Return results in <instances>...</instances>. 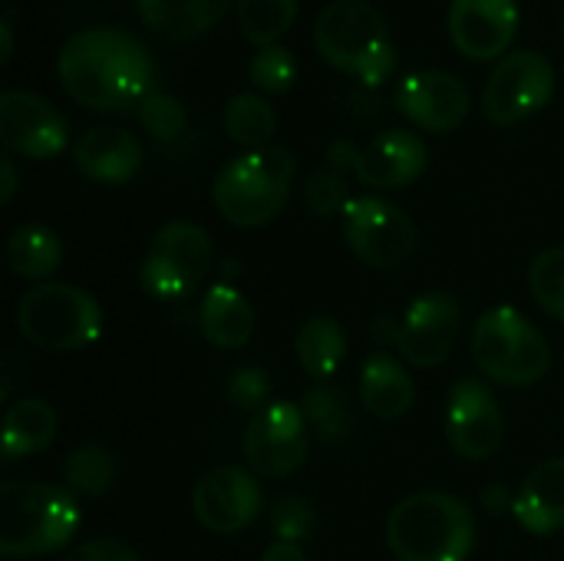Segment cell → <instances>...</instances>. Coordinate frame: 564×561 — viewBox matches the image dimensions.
Instances as JSON below:
<instances>
[{
	"mask_svg": "<svg viewBox=\"0 0 564 561\" xmlns=\"http://www.w3.org/2000/svg\"><path fill=\"white\" fill-rule=\"evenodd\" d=\"M56 73L69 99L99 112L139 109L159 89L152 53L119 26L76 30L56 56Z\"/></svg>",
	"mask_w": 564,
	"mask_h": 561,
	"instance_id": "1",
	"label": "cell"
},
{
	"mask_svg": "<svg viewBox=\"0 0 564 561\" xmlns=\"http://www.w3.org/2000/svg\"><path fill=\"white\" fill-rule=\"evenodd\" d=\"M383 532L400 561H466L476 549V516L449 493H413L400 499Z\"/></svg>",
	"mask_w": 564,
	"mask_h": 561,
	"instance_id": "3",
	"label": "cell"
},
{
	"mask_svg": "<svg viewBox=\"0 0 564 561\" xmlns=\"http://www.w3.org/2000/svg\"><path fill=\"white\" fill-rule=\"evenodd\" d=\"M463 311L453 294L446 291H426L420 294L400 317H377L373 337L383 347H397V354L420 370H436L449 360L456 337H459Z\"/></svg>",
	"mask_w": 564,
	"mask_h": 561,
	"instance_id": "9",
	"label": "cell"
},
{
	"mask_svg": "<svg viewBox=\"0 0 564 561\" xmlns=\"http://www.w3.org/2000/svg\"><path fill=\"white\" fill-rule=\"evenodd\" d=\"M73 162L93 182L122 185V182H129L139 172V165H142V145L122 126H93V129H86L76 139Z\"/></svg>",
	"mask_w": 564,
	"mask_h": 561,
	"instance_id": "19",
	"label": "cell"
},
{
	"mask_svg": "<svg viewBox=\"0 0 564 561\" xmlns=\"http://www.w3.org/2000/svg\"><path fill=\"white\" fill-rule=\"evenodd\" d=\"M446 26L463 56L502 60L519 33V0H449Z\"/></svg>",
	"mask_w": 564,
	"mask_h": 561,
	"instance_id": "18",
	"label": "cell"
},
{
	"mask_svg": "<svg viewBox=\"0 0 564 561\" xmlns=\"http://www.w3.org/2000/svg\"><path fill=\"white\" fill-rule=\"evenodd\" d=\"M529 291L552 321H564V245H552L535 255L529 268Z\"/></svg>",
	"mask_w": 564,
	"mask_h": 561,
	"instance_id": "31",
	"label": "cell"
},
{
	"mask_svg": "<svg viewBox=\"0 0 564 561\" xmlns=\"http://www.w3.org/2000/svg\"><path fill=\"white\" fill-rule=\"evenodd\" d=\"M268 397H271V380H268L264 370L245 367V370H235L231 374V380H228V400L238 410H248L254 417L258 410H264L271 403Z\"/></svg>",
	"mask_w": 564,
	"mask_h": 561,
	"instance_id": "36",
	"label": "cell"
},
{
	"mask_svg": "<svg viewBox=\"0 0 564 561\" xmlns=\"http://www.w3.org/2000/svg\"><path fill=\"white\" fill-rule=\"evenodd\" d=\"M297 20V0H238V30L248 43L271 46Z\"/></svg>",
	"mask_w": 564,
	"mask_h": 561,
	"instance_id": "30",
	"label": "cell"
},
{
	"mask_svg": "<svg viewBox=\"0 0 564 561\" xmlns=\"http://www.w3.org/2000/svg\"><path fill=\"white\" fill-rule=\"evenodd\" d=\"M261 561H307V552H304V546H297V542H281V539H274V542L264 549Z\"/></svg>",
	"mask_w": 564,
	"mask_h": 561,
	"instance_id": "38",
	"label": "cell"
},
{
	"mask_svg": "<svg viewBox=\"0 0 564 561\" xmlns=\"http://www.w3.org/2000/svg\"><path fill=\"white\" fill-rule=\"evenodd\" d=\"M294 182V155L284 145L235 155L212 182V202L228 225L261 228L281 215Z\"/></svg>",
	"mask_w": 564,
	"mask_h": 561,
	"instance_id": "5",
	"label": "cell"
},
{
	"mask_svg": "<svg viewBox=\"0 0 564 561\" xmlns=\"http://www.w3.org/2000/svg\"><path fill=\"white\" fill-rule=\"evenodd\" d=\"M327 162L337 172H354L367 188H403L416 182L426 169V142L410 129H383L370 145L330 142Z\"/></svg>",
	"mask_w": 564,
	"mask_h": 561,
	"instance_id": "12",
	"label": "cell"
},
{
	"mask_svg": "<svg viewBox=\"0 0 564 561\" xmlns=\"http://www.w3.org/2000/svg\"><path fill=\"white\" fill-rule=\"evenodd\" d=\"M446 440L463 460L482 463L499 453L506 440V417L496 393L482 380H459L446 403Z\"/></svg>",
	"mask_w": 564,
	"mask_h": 561,
	"instance_id": "16",
	"label": "cell"
},
{
	"mask_svg": "<svg viewBox=\"0 0 564 561\" xmlns=\"http://www.w3.org/2000/svg\"><path fill=\"white\" fill-rule=\"evenodd\" d=\"M558 33H562V40H564V10H562V17H558Z\"/></svg>",
	"mask_w": 564,
	"mask_h": 561,
	"instance_id": "42",
	"label": "cell"
},
{
	"mask_svg": "<svg viewBox=\"0 0 564 561\" xmlns=\"http://www.w3.org/2000/svg\"><path fill=\"white\" fill-rule=\"evenodd\" d=\"M212 265V235L195 222L175 218L152 235L139 268V284L155 301H182L208 278Z\"/></svg>",
	"mask_w": 564,
	"mask_h": 561,
	"instance_id": "8",
	"label": "cell"
},
{
	"mask_svg": "<svg viewBox=\"0 0 564 561\" xmlns=\"http://www.w3.org/2000/svg\"><path fill=\"white\" fill-rule=\"evenodd\" d=\"M304 202L317 218L344 215V208L350 205V185H347L344 172H337V169L311 172L304 182Z\"/></svg>",
	"mask_w": 564,
	"mask_h": 561,
	"instance_id": "34",
	"label": "cell"
},
{
	"mask_svg": "<svg viewBox=\"0 0 564 561\" xmlns=\"http://www.w3.org/2000/svg\"><path fill=\"white\" fill-rule=\"evenodd\" d=\"M304 410L288 400H271L258 410L245 430V460L258 476L284 479L297 473L311 450Z\"/></svg>",
	"mask_w": 564,
	"mask_h": 561,
	"instance_id": "13",
	"label": "cell"
},
{
	"mask_svg": "<svg viewBox=\"0 0 564 561\" xmlns=\"http://www.w3.org/2000/svg\"><path fill=\"white\" fill-rule=\"evenodd\" d=\"M482 506H486L489 516H502V513H509L516 506V499H509V489L506 486H489L482 493Z\"/></svg>",
	"mask_w": 564,
	"mask_h": 561,
	"instance_id": "40",
	"label": "cell"
},
{
	"mask_svg": "<svg viewBox=\"0 0 564 561\" xmlns=\"http://www.w3.org/2000/svg\"><path fill=\"white\" fill-rule=\"evenodd\" d=\"M344 241L373 271L403 268L416 251L413 218L390 198L357 195L344 208Z\"/></svg>",
	"mask_w": 564,
	"mask_h": 561,
	"instance_id": "10",
	"label": "cell"
},
{
	"mask_svg": "<svg viewBox=\"0 0 564 561\" xmlns=\"http://www.w3.org/2000/svg\"><path fill=\"white\" fill-rule=\"evenodd\" d=\"M264 509V493L254 473L238 466L208 470L192 489V513L202 529L215 536L245 532Z\"/></svg>",
	"mask_w": 564,
	"mask_h": 561,
	"instance_id": "15",
	"label": "cell"
},
{
	"mask_svg": "<svg viewBox=\"0 0 564 561\" xmlns=\"http://www.w3.org/2000/svg\"><path fill=\"white\" fill-rule=\"evenodd\" d=\"M17 334L40 350H86L102 334V304L76 284L43 281L17 301Z\"/></svg>",
	"mask_w": 564,
	"mask_h": 561,
	"instance_id": "6",
	"label": "cell"
},
{
	"mask_svg": "<svg viewBox=\"0 0 564 561\" xmlns=\"http://www.w3.org/2000/svg\"><path fill=\"white\" fill-rule=\"evenodd\" d=\"M0 142L10 155L53 159L69 145V122L46 96L10 86L0 93Z\"/></svg>",
	"mask_w": 564,
	"mask_h": 561,
	"instance_id": "14",
	"label": "cell"
},
{
	"mask_svg": "<svg viewBox=\"0 0 564 561\" xmlns=\"http://www.w3.org/2000/svg\"><path fill=\"white\" fill-rule=\"evenodd\" d=\"M304 420L324 446H340L354 433V413L347 393L330 384H317L304 393Z\"/></svg>",
	"mask_w": 564,
	"mask_h": 561,
	"instance_id": "28",
	"label": "cell"
},
{
	"mask_svg": "<svg viewBox=\"0 0 564 561\" xmlns=\"http://www.w3.org/2000/svg\"><path fill=\"white\" fill-rule=\"evenodd\" d=\"M476 367L502 387H535L552 370L545 334L516 308H489L473 327Z\"/></svg>",
	"mask_w": 564,
	"mask_h": 561,
	"instance_id": "7",
	"label": "cell"
},
{
	"mask_svg": "<svg viewBox=\"0 0 564 561\" xmlns=\"http://www.w3.org/2000/svg\"><path fill=\"white\" fill-rule=\"evenodd\" d=\"M83 522L76 496L56 483L0 486V555L10 561L43 559L66 549Z\"/></svg>",
	"mask_w": 564,
	"mask_h": 561,
	"instance_id": "2",
	"label": "cell"
},
{
	"mask_svg": "<svg viewBox=\"0 0 564 561\" xmlns=\"http://www.w3.org/2000/svg\"><path fill=\"white\" fill-rule=\"evenodd\" d=\"M248 76L251 83L268 93V96H281L291 89L294 76H297V60L288 46L281 43H271V46H261L254 50L251 63H248Z\"/></svg>",
	"mask_w": 564,
	"mask_h": 561,
	"instance_id": "32",
	"label": "cell"
},
{
	"mask_svg": "<svg viewBox=\"0 0 564 561\" xmlns=\"http://www.w3.org/2000/svg\"><path fill=\"white\" fill-rule=\"evenodd\" d=\"M0 179H3V185H0V205H10L13 202V192H17V162H13L10 152H3V159H0Z\"/></svg>",
	"mask_w": 564,
	"mask_h": 561,
	"instance_id": "39",
	"label": "cell"
},
{
	"mask_svg": "<svg viewBox=\"0 0 564 561\" xmlns=\"http://www.w3.org/2000/svg\"><path fill=\"white\" fill-rule=\"evenodd\" d=\"M63 486L73 496L99 499L116 486V460L106 446H76L63 463Z\"/></svg>",
	"mask_w": 564,
	"mask_h": 561,
	"instance_id": "29",
	"label": "cell"
},
{
	"mask_svg": "<svg viewBox=\"0 0 564 561\" xmlns=\"http://www.w3.org/2000/svg\"><path fill=\"white\" fill-rule=\"evenodd\" d=\"M317 53L364 86H380L397 69L387 17L370 0H330L314 23Z\"/></svg>",
	"mask_w": 564,
	"mask_h": 561,
	"instance_id": "4",
	"label": "cell"
},
{
	"mask_svg": "<svg viewBox=\"0 0 564 561\" xmlns=\"http://www.w3.org/2000/svg\"><path fill=\"white\" fill-rule=\"evenodd\" d=\"M135 116H139L142 129H145L152 139H159V142L178 139V136L185 132V126H188L185 106H182L175 96L162 93V89H155L152 96H145L142 106L135 109Z\"/></svg>",
	"mask_w": 564,
	"mask_h": 561,
	"instance_id": "33",
	"label": "cell"
},
{
	"mask_svg": "<svg viewBox=\"0 0 564 561\" xmlns=\"http://www.w3.org/2000/svg\"><path fill=\"white\" fill-rule=\"evenodd\" d=\"M271 529L281 542H307L317 529V513L301 496H281L271 509Z\"/></svg>",
	"mask_w": 564,
	"mask_h": 561,
	"instance_id": "35",
	"label": "cell"
},
{
	"mask_svg": "<svg viewBox=\"0 0 564 561\" xmlns=\"http://www.w3.org/2000/svg\"><path fill=\"white\" fill-rule=\"evenodd\" d=\"M63 261V241L40 222H23L7 238V265L23 281H46Z\"/></svg>",
	"mask_w": 564,
	"mask_h": 561,
	"instance_id": "25",
	"label": "cell"
},
{
	"mask_svg": "<svg viewBox=\"0 0 564 561\" xmlns=\"http://www.w3.org/2000/svg\"><path fill=\"white\" fill-rule=\"evenodd\" d=\"M221 122H225V132L231 136V142L245 145L248 152L264 149L271 142V136L278 132V112L258 93H235L221 109Z\"/></svg>",
	"mask_w": 564,
	"mask_h": 561,
	"instance_id": "27",
	"label": "cell"
},
{
	"mask_svg": "<svg viewBox=\"0 0 564 561\" xmlns=\"http://www.w3.org/2000/svg\"><path fill=\"white\" fill-rule=\"evenodd\" d=\"M397 109L423 132H453L466 122L473 96L469 86L446 69H420L400 79Z\"/></svg>",
	"mask_w": 564,
	"mask_h": 561,
	"instance_id": "17",
	"label": "cell"
},
{
	"mask_svg": "<svg viewBox=\"0 0 564 561\" xmlns=\"http://www.w3.org/2000/svg\"><path fill=\"white\" fill-rule=\"evenodd\" d=\"M59 561H142L139 552L122 539H89L76 549H69Z\"/></svg>",
	"mask_w": 564,
	"mask_h": 561,
	"instance_id": "37",
	"label": "cell"
},
{
	"mask_svg": "<svg viewBox=\"0 0 564 561\" xmlns=\"http://www.w3.org/2000/svg\"><path fill=\"white\" fill-rule=\"evenodd\" d=\"M10 53H13V7H7L0 17V60H10Z\"/></svg>",
	"mask_w": 564,
	"mask_h": 561,
	"instance_id": "41",
	"label": "cell"
},
{
	"mask_svg": "<svg viewBox=\"0 0 564 561\" xmlns=\"http://www.w3.org/2000/svg\"><path fill=\"white\" fill-rule=\"evenodd\" d=\"M198 331L215 350H238L254 334V308L235 284H212L198 308Z\"/></svg>",
	"mask_w": 564,
	"mask_h": 561,
	"instance_id": "21",
	"label": "cell"
},
{
	"mask_svg": "<svg viewBox=\"0 0 564 561\" xmlns=\"http://www.w3.org/2000/svg\"><path fill=\"white\" fill-rule=\"evenodd\" d=\"M512 516L532 536H555L564 529V456L539 463L522 483Z\"/></svg>",
	"mask_w": 564,
	"mask_h": 561,
	"instance_id": "20",
	"label": "cell"
},
{
	"mask_svg": "<svg viewBox=\"0 0 564 561\" xmlns=\"http://www.w3.org/2000/svg\"><path fill=\"white\" fill-rule=\"evenodd\" d=\"M555 96V66L539 50L506 53L482 86V112L492 126H516Z\"/></svg>",
	"mask_w": 564,
	"mask_h": 561,
	"instance_id": "11",
	"label": "cell"
},
{
	"mask_svg": "<svg viewBox=\"0 0 564 561\" xmlns=\"http://www.w3.org/2000/svg\"><path fill=\"white\" fill-rule=\"evenodd\" d=\"M360 400L377 420H400L416 403V380L390 354H373L360 370Z\"/></svg>",
	"mask_w": 564,
	"mask_h": 561,
	"instance_id": "22",
	"label": "cell"
},
{
	"mask_svg": "<svg viewBox=\"0 0 564 561\" xmlns=\"http://www.w3.org/2000/svg\"><path fill=\"white\" fill-rule=\"evenodd\" d=\"M235 0H135L139 17L169 40H192L215 26Z\"/></svg>",
	"mask_w": 564,
	"mask_h": 561,
	"instance_id": "24",
	"label": "cell"
},
{
	"mask_svg": "<svg viewBox=\"0 0 564 561\" xmlns=\"http://www.w3.org/2000/svg\"><path fill=\"white\" fill-rule=\"evenodd\" d=\"M294 354H297V364L304 367L307 377L314 380H330L344 357H347V334L344 327L327 317V314H317V317H307L301 327H297V337H294Z\"/></svg>",
	"mask_w": 564,
	"mask_h": 561,
	"instance_id": "26",
	"label": "cell"
},
{
	"mask_svg": "<svg viewBox=\"0 0 564 561\" xmlns=\"http://www.w3.org/2000/svg\"><path fill=\"white\" fill-rule=\"evenodd\" d=\"M56 430L59 417L43 397L13 400L3 413V460H23L50 450Z\"/></svg>",
	"mask_w": 564,
	"mask_h": 561,
	"instance_id": "23",
	"label": "cell"
}]
</instances>
